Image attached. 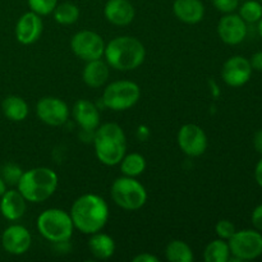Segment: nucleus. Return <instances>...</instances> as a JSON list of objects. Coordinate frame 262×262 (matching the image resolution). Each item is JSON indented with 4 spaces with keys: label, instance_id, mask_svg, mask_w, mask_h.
Segmentation results:
<instances>
[{
    "label": "nucleus",
    "instance_id": "f257e3e1",
    "mask_svg": "<svg viewBox=\"0 0 262 262\" xmlns=\"http://www.w3.org/2000/svg\"><path fill=\"white\" fill-rule=\"evenodd\" d=\"M69 214L76 229L91 235L104 229L109 219V207L99 194L86 193L73 202Z\"/></svg>",
    "mask_w": 262,
    "mask_h": 262
},
{
    "label": "nucleus",
    "instance_id": "f03ea898",
    "mask_svg": "<svg viewBox=\"0 0 262 262\" xmlns=\"http://www.w3.org/2000/svg\"><path fill=\"white\" fill-rule=\"evenodd\" d=\"M104 56L110 68L129 72L142 66L146 58V49L138 38L118 36L105 45Z\"/></svg>",
    "mask_w": 262,
    "mask_h": 262
},
{
    "label": "nucleus",
    "instance_id": "7ed1b4c3",
    "mask_svg": "<svg viewBox=\"0 0 262 262\" xmlns=\"http://www.w3.org/2000/svg\"><path fill=\"white\" fill-rule=\"evenodd\" d=\"M94 146L97 160L106 166L122 161L127 150V138L123 128L117 123H105L94 130Z\"/></svg>",
    "mask_w": 262,
    "mask_h": 262
},
{
    "label": "nucleus",
    "instance_id": "20e7f679",
    "mask_svg": "<svg viewBox=\"0 0 262 262\" xmlns=\"http://www.w3.org/2000/svg\"><path fill=\"white\" fill-rule=\"evenodd\" d=\"M58 183V174L53 169L38 166V168L23 171L17 186L18 191L25 197L26 201L40 204L49 200L55 193Z\"/></svg>",
    "mask_w": 262,
    "mask_h": 262
},
{
    "label": "nucleus",
    "instance_id": "39448f33",
    "mask_svg": "<svg viewBox=\"0 0 262 262\" xmlns=\"http://www.w3.org/2000/svg\"><path fill=\"white\" fill-rule=\"evenodd\" d=\"M37 229L49 242L63 243L72 238L74 225L69 212L61 209H48L38 215Z\"/></svg>",
    "mask_w": 262,
    "mask_h": 262
},
{
    "label": "nucleus",
    "instance_id": "423d86ee",
    "mask_svg": "<svg viewBox=\"0 0 262 262\" xmlns=\"http://www.w3.org/2000/svg\"><path fill=\"white\" fill-rule=\"evenodd\" d=\"M112 199L120 209L127 211H136L141 209L147 201L146 188L132 177H120L112 184Z\"/></svg>",
    "mask_w": 262,
    "mask_h": 262
},
{
    "label": "nucleus",
    "instance_id": "0eeeda50",
    "mask_svg": "<svg viewBox=\"0 0 262 262\" xmlns=\"http://www.w3.org/2000/svg\"><path fill=\"white\" fill-rule=\"evenodd\" d=\"M141 97V89L136 82L114 81L107 84L102 94V102L105 106L114 112H124L138 102Z\"/></svg>",
    "mask_w": 262,
    "mask_h": 262
},
{
    "label": "nucleus",
    "instance_id": "6e6552de",
    "mask_svg": "<svg viewBox=\"0 0 262 262\" xmlns=\"http://www.w3.org/2000/svg\"><path fill=\"white\" fill-rule=\"evenodd\" d=\"M228 245L235 261H251L262 255V234L258 230H238Z\"/></svg>",
    "mask_w": 262,
    "mask_h": 262
},
{
    "label": "nucleus",
    "instance_id": "1a4fd4ad",
    "mask_svg": "<svg viewBox=\"0 0 262 262\" xmlns=\"http://www.w3.org/2000/svg\"><path fill=\"white\" fill-rule=\"evenodd\" d=\"M71 49L77 58L84 61L101 59L105 51V42L97 32L82 30L74 33L71 40Z\"/></svg>",
    "mask_w": 262,
    "mask_h": 262
},
{
    "label": "nucleus",
    "instance_id": "9d476101",
    "mask_svg": "<svg viewBox=\"0 0 262 262\" xmlns=\"http://www.w3.org/2000/svg\"><path fill=\"white\" fill-rule=\"evenodd\" d=\"M177 141L182 152L191 158L201 156L207 148L206 133L200 125L192 123L182 125L181 129L178 130Z\"/></svg>",
    "mask_w": 262,
    "mask_h": 262
},
{
    "label": "nucleus",
    "instance_id": "9b49d317",
    "mask_svg": "<svg viewBox=\"0 0 262 262\" xmlns=\"http://www.w3.org/2000/svg\"><path fill=\"white\" fill-rule=\"evenodd\" d=\"M36 114L38 119L51 127H59L67 123L69 118V107L59 97H42L36 105Z\"/></svg>",
    "mask_w": 262,
    "mask_h": 262
},
{
    "label": "nucleus",
    "instance_id": "f8f14e48",
    "mask_svg": "<svg viewBox=\"0 0 262 262\" xmlns=\"http://www.w3.org/2000/svg\"><path fill=\"white\" fill-rule=\"evenodd\" d=\"M252 72L253 69L247 58L235 55L228 59L224 63L222 69V77L228 86L242 87L250 81Z\"/></svg>",
    "mask_w": 262,
    "mask_h": 262
},
{
    "label": "nucleus",
    "instance_id": "ddd939ff",
    "mask_svg": "<svg viewBox=\"0 0 262 262\" xmlns=\"http://www.w3.org/2000/svg\"><path fill=\"white\" fill-rule=\"evenodd\" d=\"M217 35L227 45H239L247 37V23L239 14L228 13L217 23Z\"/></svg>",
    "mask_w": 262,
    "mask_h": 262
},
{
    "label": "nucleus",
    "instance_id": "4468645a",
    "mask_svg": "<svg viewBox=\"0 0 262 262\" xmlns=\"http://www.w3.org/2000/svg\"><path fill=\"white\" fill-rule=\"evenodd\" d=\"M32 237L27 228L23 225H10L3 232L2 245L8 253L14 256L25 255L31 247Z\"/></svg>",
    "mask_w": 262,
    "mask_h": 262
},
{
    "label": "nucleus",
    "instance_id": "2eb2a0df",
    "mask_svg": "<svg viewBox=\"0 0 262 262\" xmlns=\"http://www.w3.org/2000/svg\"><path fill=\"white\" fill-rule=\"evenodd\" d=\"M42 28L41 15L33 12H27L18 19L15 26V37L22 45H31L41 37Z\"/></svg>",
    "mask_w": 262,
    "mask_h": 262
},
{
    "label": "nucleus",
    "instance_id": "dca6fc26",
    "mask_svg": "<svg viewBox=\"0 0 262 262\" xmlns=\"http://www.w3.org/2000/svg\"><path fill=\"white\" fill-rule=\"evenodd\" d=\"M104 15L112 25L123 27L133 22L136 10L129 0H107L104 7Z\"/></svg>",
    "mask_w": 262,
    "mask_h": 262
},
{
    "label": "nucleus",
    "instance_id": "f3484780",
    "mask_svg": "<svg viewBox=\"0 0 262 262\" xmlns=\"http://www.w3.org/2000/svg\"><path fill=\"white\" fill-rule=\"evenodd\" d=\"M72 114L77 124L87 132H94L100 125L99 109L90 100L81 99L76 101L72 109Z\"/></svg>",
    "mask_w": 262,
    "mask_h": 262
},
{
    "label": "nucleus",
    "instance_id": "a211bd4d",
    "mask_svg": "<svg viewBox=\"0 0 262 262\" xmlns=\"http://www.w3.org/2000/svg\"><path fill=\"white\" fill-rule=\"evenodd\" d=\"M26 202L27 201L18 189L5 191V193L0 197V212L9 222L19 220L26 212Z\"/></svg>",
    "mask_w": 262,
    "mask_h": 262
},
{
    "label": "nucleus",
    "instance_id": "6ab92c4d",
    "mask_svg": "<svg viewBox=\"0 0 262 262\" xmlns=\"http://www.w3.org/2000/svg\"><path fill=\"white\" fill-rule=\"evenodd\" d=\"M173 12L181 22L196 25L204 19L205 5L201 0H176Z\"/></svg>",
    "mask_w": 262,
    "mask_h": 262
},
{
    "label": "nucleus",
    "instance_id": "aec40b11",
    "mask_svg": "<svg viewBox=\"0 0 262 262\" xmlns=\"http://www.w3.org/2000/svg\"><path fill=\"white\" fill-rule=\"evenodd\" d=\"M109 64L106 61H102L101 59L96 60L86 61L83 73V82L91 89H100L107 82L110 76Z\"/></svg>",
    "mask_w": 262,
    "mask_h": 262
},
{
    "label": "nucleus",
    "instance_id": "412c9836",
    "mask_svg": "<svg viewBox=\"0 0 262 262\" xmlns=\"http://www.w3.org/2000/svg\"><path fill=\"white\" fill-rule=\"evenodd\" d=\"M90 252L97 260H107L115 252V242L110 235L105 233H94L89 239Z\"/></svg>",
    "mask_w": 262,
    "mask_h": 262
},
{
    "label": "nucleus",
    "instance_id": "4be33fe9",
    "mask_svg": "<svg viewBox=\"0 0 262 262\" xmlns=\"http://www.w3.org/2000/svg\"><path fill=\"white\" fill-rule=\"evenodd\" d=\"M2 110L5 118L12 122H22L30 113L26 100L17 95H9L5 97L2 102Z\"/></svg>",
    "mask_w": 262,
    "mask_h": 262
},
{
    "label": "nucleus",
    "instance_id": "5701e85b",
    "mask_svg": "<svg viewBox=\"0 0 262 262\" xmlns=\"http://www.w3.org/2000/svg\"><path fill=\"white\" fill-rule=\"evenodd\" d=\"M206 262H228L230 260V248L228 241L215 239L206 246L204 251Z\"/></svg>",
    "mask_w": 262,
    "mask_h": 262
},
{
    "label": "nucleus",
    "instance_id": "b1692460",
    "mask_svg": "<svg viewBox=\"0 0 262 262\" xmlns=\"http://www.w3.org/2000/svg\"><path fill=\"white\" fill-rule=\"evenodd\" d=\"M166 260L170 262H192L194 256L192 248L183 241H171L165 250Z\"/></svg>",
    "mask_w": 262,
    "mask_h": 262
},
{
    "label": "nucleus",
    "instance_id": "393cba45",
    "mask_svg": "<svg viewBox=\"0 0 262 262\" xmlns=\"http://www.w3.org/2000/svg\"><path fill=\"white\" fill-rule=\"evenodd\" d=\"M119 164L122 173L127 177H132V178L141 176L146 169V159L137 152L124 155Z\"/></svg>",
    "mask_w": 262,
    "mask_h": 262
},
{
    "label": "nucleus",
    "instance_id": "a878e982",
    "mask_svg": "<svg viewBox=\"0 0 262 262\" xmlns=\"http://www.w3.org/2000/svg\"><path fill=\"white\" fill-rule=\"evenodd\" d=\"M54 19L59 25H73L79 18V8L73 3H60L54 9Z\"/></svg>",
    "mask_w": 262,
    "mask_h": 262
},
{
    "label": "nucleus",
    "instance_id": "bb28decb",
    "mask_svg": "<svg viewBox=\"0 0 262 262\" xmlns=\"http://www.w3.org/2000/svg\"><path fill=\"white\" fill-rule=\"evenodd\" d=\"M239 17L246 23H257L262 17V4L256 0H247L239 7Z\"/></svg>",
    "mask_w": 262,
    "mask_h": 262
},
{
    "label": "nucleus",
    "instance_id": "cd10ccee",
    "mask_svg": "<svg viewBox=\"0 0 262 262\" xmlns=\"http://www.w3.org/2000/svg\"><path fill=\"white\" fill-rule=\"evenodd\" d=\"M22 174L23 171L22 169H20V166H18L17 164L8 163L2 168V174H0V177H2V178L4 179L5 183L9 184V186H17Z\"/></svg>",
    "mask_w": 262,
    "mask_h": 262
},
{
    "label": "nucleus",
    "instance_id": "c85d7f7f",
    "mask_svg": "<svg viewBox=\"0 0 262 262\" xmlns=\"http://www.w3.org/2000/svg\"><path fill=\"white\" fill-rule=\"evenodd\" d=\"M31 12L38 15H49L58 5V0H27Z\"/></svg>",
    "mask_w": 262,
    "mask_h": 262
},
{
    "label": "nucleus",
    "instance_id": "c756f323",
    "mask_svg": "<svg viewBox=\"0 0 262 262\" xmlns=\"http://www.w3.org/2000/svg\"><path fill=\"white\" fill-rule=\"evenodd\" d=\"M215 230H216L217 237L224 241H229L234 235V233L237 232L234 224L229 222V220H220V222H217Z\"/></svg>",
    "mask_w": 262,
    "mask_h": 262
},
{
    "label": "nucleus",
    "instance_id": "7c9ffc66",
    "mask_svg": "<svg viewBox=\"0 0 262 262\" xmlns=\"http://www.w3.org/2000/svg\"><path fill=\"white\" fill-rule=\"evenodd\" d=\"M211 2L214 7L224 14L233 13L239 7V0H211Z\"/></svg>",
    "mask_w": 262,
    "mask_h": 262
},
{
    "label": "nucleus",
    "instance_id": "2f4dec72",
    "mask_svg": "<svg viewBox=\"0 0 262 262\" xmlns=\"http://www.w3.org/2000/svg\"><path fill=\"white\" fill-rule=\"evenodd\" d=\"M251 222H252L256 230L262 232V204L258 205L257 207H255V210L252 211V215H251Z\"/></svg>",
    "mask_w": 262,
    "mask_h": 262
},
{
    "label": "nucleus",
    "instance_id": "473e14b6",
    "mask_svg": "<svg viewBox=\"0 0 262 262\" xmlns=\"http://www.w3.org/2000/svg\"><path fill=\"white\" fill-rule=\"evenodd\" d=\"M250 63L253 71L262 72V50L257 51V53H255L252 56H251Z\"/></svg>",
    "mask_w": 262,
    "mask_h": 262
},
{
    "label": "nucleus",
    "instance_id": "72a5a7b5",
    "mask_svg": "<svg viewBox=\"0 0 262 262\" xmlns=\"http://www.w3.org/2000/svg\"><path fill=\"white\" fill-rule=\"evenodd\" d=\"M133 262H159V258L151 253L145 252L133 257Z\"/></svg>",
    "mask_w": 262,
    "mask_h": 262
},
{
    "label": "nucleus",
    "instance_id": "f704fd0d",
    "mask_svg": "<svg viewBox=\"0 0 262 262\" xmlns=\"http://www.w3.org/2000/svg\"><path fill=\"white\" fill-rule=\"evenodd\" d=\"M253 146H255V150L262 155V129L257 130L253 136Z\"/></svg>",
    "mask_w": 262,
    "mask_h": 262
},
{
    "label": "nucleus",
    "instance_id": "c9c22d12",
    "mask_svg": "<svg viewBox=\"0 0 262 262\" xmlns=\"http://www.w3.org/2000/svg\"><path fill=\"white\" fill-rule=\"evenodd\" d=\"M255 179L256 182H257L258 186L262 188V158L261 160H258L257 165H256L255 168Z\"/></svg>",
    "mask_w": 262,
    "mask_h": 262
},
{
    "label": "nucleus",
    "instance_id": "e433bc0d",
    "mask_svg": "<svg viewBox=\"0 0 262 262\" xmlns=\"http://www.w3.org/2000/svg\"><path fill=\"white\" fill-rule=\"evenodd\" d=\"M5 191H7V183H5L4 179L0 177V197L5 193Z\"/></svg>",
    "mask_w": 262,
    "mask_h": 262
},
{
    "label": "nucleus",
    "instance_id": "4c0bfd02",
    "mask_svg": "<svg viewBox=\"0 0 262 262\" xmlns=\"http://www.w3.org/2000/svg\"><path fill=\"white\" fill-rule=\"evenodd\" d=\"M257 23H258V35H260V37L262 38V17Z\"/></svg>",
    "mask_w": 262,
    "mask_h": 262
},
{
    "label": "nucleus",
    "instance_id": "58836bf2",
    "mask_svg": "<svg viewBox=\"0 0 262 262\" xmlns=\"http://www.w3.org/2000/svg\"><path fill=\"white\" fill-rule=\"evenodd\" d=\"M260 3H261V4H262V0H260Z\"/></svg>",
    "mask_w": 262,
    "mask_h": 262
}]
</instances>
